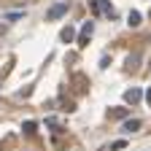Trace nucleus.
Wrapping results in <instances>:
<instances>
[{"label":"nucleus","instance_id":"nucleus-11","mask_svg":"<svg viewBox=\"0 0 151 151\" xmlns=\"http://www.w3.org/2000/svg\"><path fill=\"white\" fill-rule=\"evenodd\" d=\"M124 146H127V143H124V140H116V143H111V151H122V148H124Z\"/></svg>","mask_w":151,"mask_h":151},{"label":"nucleus","instance_id":"nucleus-8","mask_svg":"<svg viewBox=\"0 0 151 151\" xmlns=\"http://www.w3.org/2000/svg\"><path fill=\"white\" fill-rule=\"evenodd\" d=\"M138 62H140V57H138V54H129V57H127V70H135Z\"/></svg>","mask_w":151,"mask_h":151},{"label":"nucleus","instance_id":"nucleus-10","mask_svg":"<svg viewBox=\"0 0 151 151\" xmlns=\"http://www.w3.org/2000/svg\"><path fill=\"white\" fill-rule=\"evenodd\" d=\"M24 132H27V135H32V132H35V122H24V127H22Z\"/></svg>","mask_w":151,"mask_h":151},{"label":"nucleus","instance_id":"nucleus-1","mask_svg":"<svg viewBox=\"0 0 151 151\" xmlns=\"http://www.w3.org/2000/svg\"><path fill=\"white\" fill-rule=\"evenodd\" d=\"M92 11L94 14H105V16H113V14H116L108 0H92Z\"/></svg>","mask_w":151,"mask_h":151},{"label":"nucleus","instance_id":"nucleus-6","mask_svg":"<svg viewBox=\"0 0 151 151\" xmlns=\"http://www.w3.org/2000/svg\"><path fill=\"white\" fill-rule=\"evenodd\" d=\"M140 19H143V16H140V11H129L127 24H129V27H140Z\"/></svg>","mask_w":151,"mask_h":151},{"label":"nucleus","instance_id":"nucleus-13","mask_svg":"<svg viewBox=\"0 0 151 151\" xmlns=\"http://www.w3.org/2000/svg\"><path fill=\"white\" fill-rule=\"evenodd\" d=\"M146 100H148V105H151V89H148V92H146Z\"/></svg>","mask_w":151,"mask_h":151},{"label":"nucleus","instance_id":"nucleus-4","mask_svg":"<svg viewBox=\"0 0 151 151\" xmlns=\"http://www.w3.org/2000/svg\"><path fill=\"white\" fill-rule=\"evenodd\" d=\"M140 97H143V92H140V89H135V86L124 92V103H129V105H135V103H140Z\"/></svg>","mask_w":151,"mask_h":151},{"label":"nucleus","instance_id":"nucleus-7","mask_svg":"<svg viewBox=\"0 0 151 151\" xmlns=\"http://www.w3.org/2000/svg\"><path fill=\"white\" fill-rule=\"evenodd\" d=\"M73 35H76V30H73V27L68 24V27H65V30L60 32V41H62V43H70V41H73Z\"/></svg>","mask_w":151,"mask_h":151},{"label":"nucleus","instance_id":"nucleus-2","mask_svg":"<svg viewBox=\"0 0 151 151\" xmlns=\"http://www.w3.org/2000/svg\"><path fill=\"white\" fill-rule=\"evenodd\" d=\"M65 14H68V3H57V6L49 8L46 19H49V22H54V19H60V16H65Z\"/></svg>","mask_w":151,"mask_h":151},{"label":"nucleus","instance_id":"nucleus-5","mask_svg":"<svg viewBox=\"0 0 151 151\" xmlns=\"http://www.w3.org/2000/svg\"><path fill=\"white\" fill-rule=\"evenodd\" d=\"M140 129V119H127L122 124V132H138Z\"/></svg>","mask_w":151,"mask_h":151},{"label":"nucleus","instance_id":"nucleus-12","mask_svg":"<svg viewBox=\"0 0 151 151\" xmlns=\"http://www.w3.org/2000/svg\"><path fill=\"white\" fill-rule=\"evenodd\" d=\"M6 30H8V27H6L3 22H0V35H6Z\"/></svg>","mask_w":151,"mask_h":151},{"label":"nucleus","instance_id":"nucleus-3","mask_svg":"<svg viewBox=\"0 0 151 151\" xmlns=\"http://www.w3.org/2000/svg\"><path fill=\"white\" fill-rule=\"evenodd\" d=\"M92 32H94V24H92V22H86V24L81 27V32H78V46H86V43H89Z\"/></svg>","mask_w":151,"mask_h":151},{"label":"nucleus","instance_id":"nucleus-9","mask_svg":"<svg viewBox=\"0 0 151 151\" xmlns=\"http://www.w3.org/2000/svg\"><path fill=\"white\" fill-rule=\"evenodd\" d=\"M111 116H113V119H124V116H127V108H113Z\"/></svg>","mask_w":151,"mask_h":151}]
</instances>
